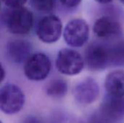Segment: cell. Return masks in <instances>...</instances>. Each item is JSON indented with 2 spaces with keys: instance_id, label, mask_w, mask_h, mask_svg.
Returning a JSON list of instances; mask_svg holds the SVG:
<instances>
[{
  "instance_id": "ba28073f",
  "label": "cell",
  "mask_w": 124,
  "mask_h": 123,
  "mask_svg": "<svg viewBox=\"0 0 124 123\" xmlns=\"http://www.w3.org/2000/svg\"><path fill=\"white\" fill-rule=\"evenodd\" d=\"M62 30L60 19L54 14L44 17L39 22L36 28V35L44 43H52L58 41Z\"/></svg>"
},
{
  "instance_id": "44dd1931",
  "label": "cell",
  "mask_w": 124,
  "mask_h": 123,
  "mask_svg": "<svg viewBox=\"0 0 124 123\" xmlns=\"http://www.w3.org/2000/svg\"><path fill=\"white\" fill-rule=\"evenodd\" d=\"M120 1H121L122 3H124V0H120Z\"/></svg>"
},
{
  "instance_id": "7a4b0ae2",
  "label": "cell",
  "mask_w": 124,
  "mask_h": 123,
  "mask_svg": "<svg viewBox=\"0 0 124 123\" xmlns=\"http://www.w3.org/2000/svg\"><path fill=\"white\" fill-rule=\"evenodd\" d=\"M85 59L87 67L93 71H100L111 66L110 44L94 42L85 51Z\"/></svg>"
},
{
  "instance_id": "8992f818",
  "label": "cell",
  "mask_w": 124,
  "mask_h": 123,
  "mask_svg": "<svg viewBox=\"0 0 124 123\" xmlns=\"http://www.w3.org/2000/svg\"><path fill=\"white\" fill-rule=\"evenodd\" d=\"M52 64L49 58L43 53H36L26 60L24 72L31 80L40 81L44 80L50 72Z\"/></svg>"
},
{
  "instance_id": "6da1fadb",
  "label": "cell",
  "mask_w": 124,
  "mask_h": 123,
  "mask_svg": "<svg viewBox=\"0 0 124 123\" xmlns=\"http://www.w3.org/2000/svg\"><path fill=\"white\" fill-rule=\"evenodd\" d=\"M2 21L9 33L24 35L31 31L33 18L30 10L23 7H20L6 9L2 14Z\"/></svg>"
},
{
  "instance_id": "ffe728a7",
  "label": "cell",
  "mask_w": 124,
  "mask_h": 123,
  "mask_svg": "<svg viewBox=\"0 0 124 123\" xmlns=\"http://www.w3.org/2000/svg\"><path fill=\"white\" fill-rule=\"evenodd\" d=\"M1 80L2 81V80H4V68H3V67H1Z\"/></svg>"
},
{
  "instance_id": "9c48e42d",
  "label": "cell",
  "mask_w": 124,
  "mask_h": 123,
  "mask_svg": "<svg viewBox=\"0 0 124 123\" xmlns=\"http://www.w3.org/2000/svg\"><path fill=\"white\" fill-rule=\"evenodd\" d=\"M99 94V86L96 80L91 78L83 80L73 89L75 99L81 104H89L94 102Z\"/></svg>"
},
{
  "instance_id": "e0dca14e",
  "label": "cell",
  "mask_w": 124,
  "mask_h": 123,
  "mask_svg": "<svg viewBox=\"0 0 124 123\" xmlns=\"http://www.w3.org/2000/svg\"><path fill=\"white\" fill-rule=\"evenodd\" d=\"M81 1L82 0H60V3L63 6L70 8L77 7L81 2Z\"/></svg>"
},
{
  "instance_id": "d6986e66",
  "label": "cell",
  "mask_w": 124,
  "mask_h": 123,
  "mask_svg": "<svg viewBox=\"0 0 124 123\" xmlns=\"http://www.w3.org/2000/svg\"><path fill=\"white\" fill-rule=\"evenodd\" d=\"M97 2L100 3V4H108L110 2H111L113 0H95Z\"/></svg>"
},
{
  "instance_id": "5bb4252c",
  "label": "cell",
  "mask_w": 124,
  "mask_h": 123,
  "mask_svg": "<svg viewBox=\"0 0 124 123\" xmlns=\"http://www.w3.org/2000/svg\"><path fill=\"white\" fill-rule=\"evenodd\" d=\"M111 66L124 65V40L110 44Z\"/></svg>"
},
{
  "instance_id": "9a60e30c",
  "label": "cell",
  "mask_w": 124,
  "mask_h": 123,
  "mask_svg": "<svg viewBox=\"0 0 124 123\" xmlns=\"http://www.w3.org/2000/svg\"><path fill=\"white\" fill-rule=\"evenodd\" d=\"M31 2L37 11L42 13L52 12L56 5V0H31Z\"/></svg>"
},
{
  "instance_id": "2e32d148",
  "label": "cell",
  "mask_w": 124,
  "mask_h": 123,
  "mask_svg": "<svg viewBox=\"0 0 124 123\" xmlns=\"http://www.w3.org/2000/svg\"><path fill=\"white\" fill-rule=\"evenodd\" d=\"M5 6L9 8H15L23 7L27 1V0H2Z\"/></svg>"
},
{
  "instance_id": "7c38bea8",
  "label": "cell",
  "mask_w": 124,
  "mask_h": 123,
  "mask_svg": "<svg viewBox=\"0 0 124 123\" xmlns=\"http://www.w3.org/2000/svg\"><path fill=\"white\" fill-rule=\"evenodd\" d=\"M105 86L108 94L124 97V70H116L109 73L105 78Z\"/></svg>"
},
{
  "instance_id": "30bf717a",
  "label": "cell",
  "mask_w": 124,
  "mask_h": 123,
  "mask_svg": "<svg viewBox=\"0 0 124 123\" xmlns=\"http://www.w3.org/2000/svg\"><path fill=\"white\" fill-rule=\"evenodd\" d=\"M31 43L22 39L12 40L7 43L6 47L7 57L16 64L26 62L31 56Z\"/></svg>"
},
{
  "instance_id": "3957f363",
  "label": "cell",
  "mask_w": 124,
  "mask_h": 123,
  "mask_svg": "<svg viewBox=\"0 0 124 123\" xmlns=\"http://www.w3.org/2000/svg\"><path fill=\"white\" fill-rule=\"evenodd\" d=\"M25 103L22 90L14 84H7L0 91V107L3 112L13 115L21 110Z\"/></svg>"
},
{
  "instance_id": "4fadbf2b",
  "label": "cell",
  "mask_w": 124,
  "mask_h": 123,
  "mask_svg": "<svg viewBox=\"0 0 124 123\" xmlns=\"http://www.w3.org/2000/svg\"><path fill=\"white\" fill-rule=\"evenodd\" d=\"M68 91V84L62 79L51 80L46 87V94L52 98H61L65 96Z\"/></svg>"
},
{
  "instance_id": "52a82bcc",
  "label": "cell",
  "mask_w": 124,
  "mask_h": 123,
  "mask_svg": "<svg viewBox=\"0 0 124 123\" xmlns=\"http://www.w3.org/2000/svg\"><path fill=\"white\" fill-rule=\"evenodd\" d=\"M89 25L82 19H74L68 22L64 29L63 38L65 43L72 47H81L88 41Z\"/></svg>"
},
{
  "instance_id": "8fae6325",
  "label": "cell",
  "mask_w": 124,
  "mask_h": 123,
  "mask_svg": "<svg viewBox=\"0 0 124 123\" xmlns=\"http://www.w3.org/2000/svg\"><path fill=\"white\" fill-rule=\"evenodd\" d=\"M94 33L100 38H110L121 34V24L114 18L102 16L98 18L94 25Z\"/></svg>"
},
{
  "instance_id": "277c9868",
  "label": "cell",
  "mask_w": 124,
  "mask_h": 123,
  "mask_svg": "<svg viewBox=\"0 0 124 123\" xmlns=\"http://www.w3.org/2000/svg\"><path fill=\"white\" fill-rule=\"evenodd\" d=\"M124 117V99L108 94L104 99L96 123H117Z\"/></svg>"
},
{
  "instance_id": "5b68a950",
  "label": "cell",
  "mask_w": 124,
  "mask_h": 123,
  "mask_svg": "<svg viewBox=\"0 0 124 123\" xmlns=\"http://www.w3.org/2000/svg\"><path fill=\"white\" fill-rule=\"evenodd\" d=\"M84 66L81 55L70 49H61L57 56L56 67L60 72L67 75L79 74Z\"/></svg>"
},
{
  "instance_id": "ac0fdd59",
  "label": "cell",
  "mask_w": 124,
  "mask_h": 123,
  "mask_svg": "<svg viewBox=\"0 0 124 123\" xmlns=\"http://www.w3.org/2000/svg\"><path fill=\"white\" fill-rule=\"evenodd\" d=\"M22 123H43L39 119L35 117H29L24 120Z\"/></svg>"
}]
</instances>
